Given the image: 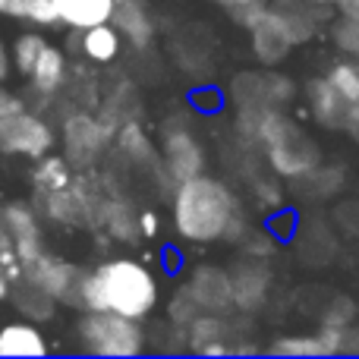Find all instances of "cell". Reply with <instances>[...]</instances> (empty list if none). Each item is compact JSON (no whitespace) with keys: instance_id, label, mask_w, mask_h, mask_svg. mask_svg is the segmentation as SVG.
Wrapping results in <instances>:
<instances>
[{"instance_id":"cell-1","label":"cell","mask_w":359,"mask_h":359,"mask_svg":"<svg viewBox=\"0 0 359 359\" xmlns=\"http://www.w3.org/2000/svg\"><path fill=\"white\" fill-rule=\"evenodd\" d=\"M236 130L246 142L265 151L268 168L278 177L303 180L322 168L318 142L290 114H284V107H236Z\"/></svg>"},{"instance_id":"cell-2","label":"cell","mask_w":359,"mask_h":359,"mask_svg":"<svg viewBox=\"0 0 359 359\" xmlns=\"http://www.w3.org/2000/svg\"><path fill=\"white\" fill-rule=\"evenodd\" d=\"M174 227L189 243L243 240L246 236V221H243V211L233 189L205 174L177 183Z\"/></svg>"},{"instance_id":"cell-3","label":"cell","mask_w":359,"mask_h":359,"mask_svg":"<svg viewBox=\"0 0 359 359\" xmlns=\"http://www.w3.org/2000/svg\"><path fill=\"white\" fill-rule=\"evenodd\" d=\"M158 306V278L136 259H111L95 271L82 274L79 303L82 312H120L126 318H149Z\"/></svg>"},{"instance_id":"cell-4","label":"cell","mask_w":359,"mask_h":359,"mask_svg":"<svg viewBox=\"0 0 359 359\" xmlns=\"http://www.w3.org/2000/svg\"><path fill=\"white\" fill-rule=\"evenodd\" d=\"M79 344L92 356H139L145 350V331L136 318L120 312H86L79 322Z\"/></svg>"},{"instance_id":"cell-5","label":"cell","mask_w":359,"mask_h":359,"mask_svg":"<svg viewBox=\"0 0 359 359\" xmlns=\"http://www.w3.org/2000/svg\"><path fill=\"white\" fill-rule=\"evenodd\" d=\"M249 29V48H252L255 60L262 67H278L290 57V50L299 44V35L293 29V19L287 13V6H265L252 22L246 25Z\"/></svg>"},{"instance_id":"cell-6","label":"cell","mask_w":359,"mask_h":359,"mask_svg":"<svg viewBox=\"0 0 359 359\" xmlns=\"http://www.w3.org/2000/svg\"><path fill=\"white\" fill-rule=\"evenodd\" d=\"M117 136V126L107 117H92V114H73L63 120V158L73 164V170H88L101 155L107 142Z\"/></svg>"},{"instance_id":"cell-7","label":"cell","mask_w":359,"mask_h":359,"mask_svg":"<svg viewBox=\"0 0 359 359\" xmlns=\"http://www.w3.org/2000/svg\"><path fill=\"white\" fill-rule=\"evenodd\" d=\"M54 145V130L38 114H29L25 107L0 117V151L22 158H41Z\"/></svg>"},{"instance_id":"cell-8","label":"cell","mask_w":359,"mask_h":359,"mask_svg":"<svg viewBox=\"0 0 359 359\" xmlns=\"http://www.w3.org/2000/svg\"><path fill=\"white\" fill-rule=\"evenodd\" d=\"M306 98H309V111L316 117L318 126L325 130H344L350 133L359 120V104L350 101L347 95H341L334 86H331L328 76H316L306 86Z\"/></svg>"},{"instance_id":"cell-9","label":"cell","mask_w":359,"mask_h":359,"mask_svg":"<svg viewBox=\"0 0 359 359\" xmlns=\"http://www.w3.org/2000/svg\"><path fill=\"white\" fill-rule=\"evenodd\" d=\"M22 278L38 284L44 293L57 299V303H67V306H76L79 303V280H82V271L76 265L63 259H54V255L41 252L38 259H32L29 265L22 268Z\"/></svg>"},{"instance_id":"cell-10","label":"cell","mask_w":359,"mask_h":359,"mask_svg":"<svg viewBox=\"0 0 359 359\" xmlns=\"http://www.w3.org/2000/svg\"><path fill=\"white\" fill-rule=\"evenodd\" d=\"M236 107H287L293 98V82L280 73H240L230 86Z\"/></svg>"},{"instance_id":"cell-11","label":"cell","mask_w":359,"mask_h":359,"mask_svg":"<svg viewBox=\"0 0 359 359\" xmlns=\"http://www.w3.org/2000/svg\"><path fill=\"white\" fill-rule=\"evenodd\" d=\"M230 280H233V306L240 312H255L262 309V303L268 299V290H271V268H268V259H255V255H246L233 265L230 271Z\"/></svg>"},{"instance_id":"cell-12","label":"cell","mask_w":359,"mask_h":359,"mask_svg":"<svg viewBox=\"0 0 359 359\" xmlns=\"http://www.w3.org/2000/svg\"><path fill=\"white\" fill-rule=\"evenodd\" d=\"M38 205H41V215L54 224L63 227H98V217L95 208L86 202L79 189L73 183L67 189H50V192H38Z\"/></svg>"},{"instance_id":"cell-13","label":"cell","mask_w":359,"mask_h":359,"mask_svg":"<svg viewBox=\"0 0 359 359\" xmlns=\"http://www.w3.org/2000/svg\"><path fill=\"white\" fill-rule=\"evenodd\" d=\"M189 293L196 297V303L202 306L205 312H221L227 316L233 309V280H230V271L217 265H198L196 271L186 280Z\"/></svg>"},{"instance_id":"cell-14","label":"cell","mask_w":359,"mask_h":359,"mask_svg":"<svg viewBox=\"0 0 359 359\" xmlns=\"http://www.w3.org/2000/svg\"><path fill=\"white\" fill-rule=\"evenodd\" d=\"M164 168L174 183H183L189 177H198L205 168V149L189 130H168L164 136Z\"/></svg>"},{"instance_id":"cell-15","label":"cell","mask_w":359,"mask_h":359,"mask_svg":"<svg viewBox=\"0 0 359 359\" xmlns=\"http://www.w3.org/2000/svg\"><path fill=\"white\" fill-rule=\"evenodd\" d=\"M227 337L230 328L221 312H202L186 325V347L198 356H233V344Z\"/></svg>"},{"instance_id":"cell-16","label":"cell","mask_w":359,"mask_h":359,"mask_svg":"<svg viewBox=\"0 0 359 359\" xmlns=\"http://www.w3.org/2000/svg\"><path fill=\"white\" fill-rule=\"evenodd\" d=\"M4 217H6V227H10V233H13V243H16V255L25 268L32 259H38V255L44 252L38 217H35V211H32V205H25V202L4 205Z\"/></svg>"},{"instance_id":"cell-17","label":"cell","mask_w":359,"mask_h":359,"mask_svg":"<svg viewBox=\"0 0 359 359\" xmlns=\"http://www.w3.org/2000/svg\"><path fill=\"white\" fill-rule=\"evenodd\" d=\"M111 22L133 48H149L151 35H155V25H151V16L142 0H114Z\"/></svg>"},{"instance_id":"cell-18","label":"cell","mask_w":359,"mask_h":359,"mask_svg":"<svg viewBox=\"0 0 359 359\" xmlns=\"http://www.w3.org/2000/svg\"><path fill=\"white\" fill-rule=\"evenodd\" d=\"M54 10L69 29H92L98 22H111L114 0H54Z\"/></svg>"},{"instance_id":"cell-19","label":"cell","mask_w":359,"mask_h":359,"mask_svg":"<svg viewBox=\"0 0 359 359\" xmlns=\"http://www.w3.org/2000/svg\"><path fill=\"white\" fill-rule=\"evenodd\" d=\"M0 356H48V341L32 322H10L0 328Z\"/></svg>"},{"instance_id":"cell-20","label":"cell","mask_w":359,"mask_h":359,"mask_svg":"<svg viewBox=\"0 0 359 359\" xmlns=\"http://www.w3.org/2000/svg\"><path fill=\"white\" fill-rule=\"evenodd\" d=\"M120 32L114 22H98L92 25V29H82V38H79V50L86 60L98 63V67H104V63H114L120 54Z\"/></svg>"},{"instance_id":"cell-21","label":"cell","mask_w":359,"mask_h":359,"mask_svg":"<svg viewBox=\"0 0 359 359\" xmlns=\"http://www.w3.org/2000/svg\"><path fill=\"white\" fill-rule=\"evenodd\" d=\"M32 79V88H35L38 95H54L60 92L63 79H67V54H63L60 48H44L41 57H38L35 69L29 73Z\"/></svg>"},{"instance_id":"cell-22","label":"cell","mask_w":359,"mask_h":359,"mask_svg":"<svg viewBox=\"0 0 359 359\" xmlns=\"http://www.w3.org/2000/svg\"><path fill=\"white\" fill-rule=\"evenodd\" d=\"M10 293H13L16 309L22 312V316H29V318H50V316H54V303H57V299L50 297V293H44L38 284H32V280H25V278L13 280Z\"/></svg>"},{"instance_id":"cell-23","label":"cell","mask_w":359,"mask_h":359,"mask_svg":"<svg viewBox=\"0 0 359 359\" xmlns=\"http://www.w3.org/2000/svg\"><path fill=\"white\" fill-rule=\"evenodd\" d=\"M117 145L120 151L126 155V161H133L136 168H155L158 164V155H155V145L149 142V136H145L142 130H139L136 123H123L117 126Z\"/></svg>"},{"instance_id":"cell-24","label":"cell","mask_w":359,"mask_h":359,"mask_svg":"<svg viewBox=\"0 0 359 359\" xmlns=\"http://www.w3.org/2000/svg\"><path fill=\"white\" fill-rule=\"evenodd\" d=\"M101 227L111 230L114 240L133 243L139 240V211H133L126 202H104V211H101Z\"/></svg>"},{"instance_id":"cell-25","label":"cell","mask_w":359,"mask_h":359,"mask_svg":"<svg viewBox=\"0 0 359 359\" xmlns=\"http://www.w3.org/2000/svg\"><path fill=\"white\" fill-rule=\"evenodd\" d=\"M73 183V164L63 155H41L35 164V186L38 192H50V189H67Z\"/></svg>"},{"instance_id":"cell-26","label":"cell","mask_w":359,"mask_h":359,"mask_svg":"<svg viewBox=\"0 0 359 359\" xmlns=\"http://www.w3.org/2000/svg\"><path fill=\"white\" fill-rule=\"evenodd\" d=\"M0 16L22 19V22H35V25L60 22L54 10V0H0Z\"/></svg>"},{"instance_id":"cell-27","label":"cell","mask_w":359,"mask_h":359,"mask_svg":"<svg viewBox=\"0 0 359 359\" xmlns=\"http://www.w3.org/2000/svg\"><path fill=\"white\" fill-rule=\"evenodd\" d=\"M274 356H328L322 337L318 334H284L268 347Z\"/></svg>"},{"instance_id":"cell-28","label":"cell","mask_w":359,"mask_h":359,"mask_svg":"<svg viewBox=\"0 0 359 359\" xmlns=\"http://www.w3.org/2000/svg\"><path fill=\"white\" fill-rule=\"evenodd\" d=\"M44 48H48L44 35H38V32H22V35L16 38V44H13V63H16L19 73L29 76L32 69H35V63H38V57H41Z\"/></svg>"},{"instance_id":"cell-29","label":"cell","mask_w":359,"mask_h":359,"mask_svg":"<svg viewBox=\"0 0 359 359\" xmlns=\"http://www.w3.org/2000/svg\"><path fill=\"white\" fill-rule=\"evenodd\" d=\"M331 79V86L337 88L341 95H347L350 101H356L359 104V60L353 57H347V60H337L328 67V73H325Z\"/></svg>"},{"instance_id":"cell-30","label":"cell","mask_w":359,"mask_h":359,"mask_svg":"<svg viewBox=\"0 0 359 359\" xmlns=\"http://www.w3.org/2000/svg\"><path fill=\"white\" fill-rule=\"evenodd\" d=\"M328 32H331V41L337 44V50H344L347 57L359 60V22L356 19H331L328 22Z\"/></svg>"},{"instance_id":"cell-31","label":"cell","mask_w":359,"mask_h":359,"mask_svg":"<svg viewBox=\"0 0 359 359\" xmlns=\"http://www.w3.org/2000/svg\"><path fill=\"white\" fill-rule=\"evenodd\" d=\"M202 312H205V309L196 303V297L189 293V287H186V284L180 287L174 297H170V303H168V318H170L174 325H180V328H186V325H189L192 318H198Z\"/></svg>"},{"instance_id":"cell-32","label":"cell","mask_w":359,"mask_h":359,"mask_svg":"<svg viewBox=\"0 0 359 359\" xmlns=\"http://www.w3.org/2000/svg\"><path fill=\"white\" fill-rule=\"evenodd\" d=\"M215 4H221L224 10H227L230 16H233L236 22H243V25H249L268 6L265 0H215Z\"/></svg>"},{"instance_id":"cell-33","label":"cell","mask_w":359,"mask_h":359,"mask_svg":"<svg viewBox=\"0 0 359 359\" xmlns=\"http://www.w3.org/2000/svg\"><path fill=\"white\" fill-rule=\"evenodd\" d=\"M243 252L255 255V259H268L274 252V240L271 233H262V230H252V233L243 236Z\"/></svg>"},{"instance_id":"cell-34","label":"cell","mask_w":359,"mask_h":359,"mask_svg":"<svg viewBox=\"0 0 359 359\" xmlns=\"http://www.w3.org/2000/svg\"><path fill=\"white\" fill-rule=\"evenodd\" d=\"M139 236H145V240L158 236V215L151 208L139 211Z\"/></svg>"},{"instance_id":"cell-35","label":"cell","mask_w":359,"mask_h":359,"mask_svg":"<svg viewBox=\"0 0 359 359\" xmlns=\"http://www.w3.org/2000/svg\"><path fill=\"white\" fill-rule=\"evenodd\" d=\"M341 353H359V325H347V328H344Z\"/></svg>"},{"instance_id":"cell-36","label":"cell","mask_w":359,"mask_h":359,"mask_svg":"<svg viewBox=\"0 0 359 359\" xmlns=\"http://www.w3.org/2000/svg\"><path fill=\"white\" fill-rule=\"evenodd\" d=\"M334 13L337 16H344V19H356L359 22V0H334Z\"/></svg>"},{"instance_id":"cell-37","label":"cell","mask_w":359,"mask_h":359,"mask_svg":"<svg viewBox=\"0 0 359 359\" xmlns=\"http://www.w3.org/2000/svg\"><path fill=\"white\" fill-rule=\"evenodd\" d=\"M19 107H22V101H19L16 95L10 92V88H4V86H0V117H4V114L19 111Z\"/></svg>"},{"instance_id":"cell-38","label":"cell","mask_w":359,"mask_h":359,"mask_svg":"<svg viewBox=\"0 0 359 359\" xmlns=\"http://www.w3.org/2000/svg\"><path fill=\"white\" fill-rule=\"evenodd\" d=\"M6 73H10V54H6L4 41H0V82L6 79Z\"/></svg>"},{"instance_id":"cell-39","label":"cell","mask_w":359,"mask_h":359,"mask_svg":"<svg viewBox=\"0 0 359 359\" xmlns=\"http://www.w3.org/2000/svg\"><path fill=\"white\" fill-rule=\"evenodd\" d=\"M10 284H13V280L6 278V271H4V268H0V299H4L6 293H10Z\"/></svg>"},{"instance_id":"cell-40","label":"cell","mask_w":359,"mask_h":359,"mask_svg":"<svg viewBox=\"0 0 359 359\" xmlns=\"http://www.w3.org/2000/svg\"><path fill=\"white\" fill-rule=\"evenodd\" d=\"M350 133H353V139L359 142V120H356V126H353V130H350Z\"/></svg>"}]
</instances>
